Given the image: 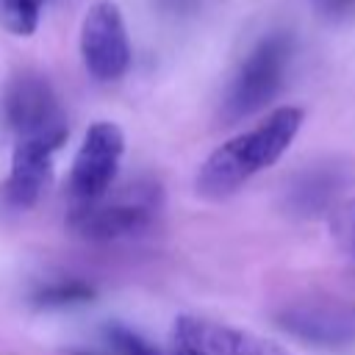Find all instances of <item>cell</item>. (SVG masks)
Wrapping results in <instances>:
<instances>
[{"label": "cell", "mask_w": 355, "mask_h": 355, "mask_svg": "<svg viewBox=\"0 0 355 355\" xmlns=\"http://www.w3.org/2000/svg\"><path fill=\"white\" fill-rule=\"evenodd\" d=\"M61 141L53 139H17L11 153V172L3 186L6 202L17 211L31 208L53 175V153Z\"/></svg>", "instance_id": "cell-9"}, {"label": "cell", "mask_w": 355, "mask_h": 355, "mask_svg": "<svg viewBox=\"0 0 355 355\" xmlns=\"http://www.w3.org/2000/svg\"><path fill=\"white\" fill-rule=\"evenodd\" d=\"M3 114L17 139H53L64 144L69 136L58 94L39 72H22L8 83Z\"/></svg>", "instance_id": "cell-4"}, {"label": "cell", "mask_w": 355, "mask_h": 355, "mask_svg": "<svg viewBox=\"0 0 355 355\" xmlns=\"http://www.w3.org/2000/svg\"><path fill=\"white\" fill-rule=\"evenodd\" d=\"M305 111L297 105H280L255 128L219 144L197 169L194 189L205 200H225L236 194L250 178L275 166L302 128Z\"/></svg>", "instance_id": "cell-1"}, {"label": "cell", "mask_w": 355, "mask_h": 355, "mask_svg": "<svg viewBox=\"0 0 355 355\" xmlns=\"http://www.w3.org/2000/svg\"><path fill=\"white\" fill-rule=\"evenodd\" d=\"M94 297V288L83 280H55L42 286L33 294V305L36 308H67V305H78V302H89Z\"/></svg>", "instance_id": "cell-13"}, {"label": "cell", "mask_w": 355, "mask_h": 355, "mask_svg": "<svg viewBox=\"0 0 355 355\" xmlns=\"http://www.w3.org/2000/svg\"><path fill=\"white\" fill-rule=\"evenodd\" d=\"M44 0H0V28L11 36H33Z\"/></svg>", "instance_id": "cell-12"}, {"label": "cell", "mask_w": 355, "mask_h": 355, "mask_svg": "<svg viewBox=\"0 0 355 355\" xmlns=\"http://www.w3.org/2000/svg\"><path fill=\"white\" fill-rule=\"evenodd\" d=\"M347 183V175L338 164H316L305 172L294 175L286 186L283 205L288 214L300 219H316L322 214H330L338 205V194Z\"/></svg>", "instance_id": "cell-10"}, {"label": "cell", "mask_w": 355, "mask_h": 355, "mask_svg": "<svg viewBox=\"0 0 355 355\" xmlns=\"http://www.w3.org/2000/svg\"><path fill=\"white\" fill-rule=\"evenodd\" d=\"M330 236H333L336 247L355 261V197L341 200L330 211Z\"/></svg>", "instance_id": "cell-14"}, {"label": "cell", "mask_w": 355, "mask_h": 355, "mask_svg": "<svg viewBox=\"0 0 355 355\" xmlns=\"http://www.w3.org/2000/svg\"><path fill=\"white\" fill-rule=\"evenodd\" d=\"M161 208V191L153 183L133 186L116 200L100 197L97 202L72 205L69 227L89 241H116L144 233Z\"/></svg>", "instance_id": "cell-3"}, {"label": "cell", "mask_w": 355, "mask_h": 355, "mask_svg": "<svg viewBox=\"0 0 355 355\" xmlns=\"http://www.w3.org/2000/svg\"><path fill=\"white\" fill-rule=\"evenodd\" d=\"M122 153H125V133L116 122L100 119L83 133V141L72 158V172H69V197L75 205L97 202L100 197L108 194Z\"/></svg>", "instance_id": "cell-5"}, {"label": "cell", "mask_w": 355, "mask_h": 355, "mask_svg": "<svg viewBox=\"0 0 355 355\" xmlns=\"http://www.w3.org/2000/svg\"><path fill=\"white\" fill-rule=\"evenodd\" d=\"M313 8L327 19H347L355 14V0H311Z\"/></svg>", "instance_id": "cell-15"}, {"label": "cell", "mask_w": 355, "mask_h": 355, "mask_svg": "<svg viewBox=\"0 0 355 355\" xmlns=\"http://www.w3.org/2000/svg\"><path fill=\"white\" fill-rule=\"evenodd\" d=\"M291 55H294V36L288 31L266 33L236 69L222 100V111H219L222 122L236 125L263 111L283 89Z\"/></svg>", "instance_id": "cell-2"}, {"label": "cell", "mask_w": 355, "mask_h": 355, "mask_svg": "<svg viewBox=\"0 0 355 355\" xmlns=\"http://www.w3.org/2000/svg\"><path fill=\"white\" fill-rule=\"evenodd\" d=\"M80 58L94 80H116L128 72L130 42L122 11L114 0H97L83 14Z\"/></svg>", "instance_id": "cell-7"}, {"label": "cell", "mask_w": 355, "mask_h": 355, "mask_svg": "<svg viewBox=\"0 0 355 355\" xmlns=\"http://www.w3.org/2000/svg\"><path fill=\"white\" fill-rule=\"evenodd\" d=\"M69 355H161V352L147 338H141L136 330L108 322L97 336V347L69 349Z\"/></svg>", "instance_id": "cell-11"}, {"label": "cell", "mask_w": 355, "mask_h": 355, "mask_svg": "<svg viewBox=\"0 0 355 355\" xmlns=\"http://www.w3.org/2000/svg\"><path fill=\"white\" fill-rule=\"evenodd\" d=\"M277 324L322 349H344L355 344V311L336 302H294L277 313Z\"/></svg>", "instance_id": "cell-8"}, {"label": "cell", "mask_w": 355, "mask_h": 355, "mask_svg": "<svg viewBox=\"0 0 355 355\" xmlns=\"http://www.w3.org/2000/svg\"><path fill=\"white\" fill-rule=\"evenodd\" d=\"M169 349L172 355H291L272 338L194 313L172 322Z\"/></svg>", "instance_id": "cell-6"}]
</instances>
